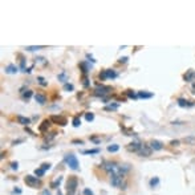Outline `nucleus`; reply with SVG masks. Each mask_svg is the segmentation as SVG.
Returning a JSON list of instances; mask_svg holds the SVG:
<instances>
[{
  "label": "nucleus",
  "instance_id": "obj_17",
  "mask_svg": "<svg viewBox=\"0 0 195 195\" xmlns=\"http://www.w3.org/2000/svg\"><path fill=\"white\" fill-rule=\"evenodd\" d=\"M138 97H139V98H151V97H153V93L139 92V93H138Z\"/></svg>",
  "mask_w": 195,
  "mask_h": 195
},
{
  "label": "nucleus",
  "instance_id": "obj_35",
  "mask_svg": "<svg viewBox=\"0 0 195 195\" xmlns=\"http://www.w3.org/2000/svg\"><path fill=\"white\" fill-rule=\"evenodd\" d=\"M37 80H39V83H40V84H41V85H43V86H47V83H45V80H44L43 77H39Z\"/></svg>",
  "mask_w": 195,
  "mask_h": 195
},
{
  "label": "nucleus",
  "instance_id": "obj_13",
  "mask_svg": "<svg viewBox=\"0 0 195 195\" xmlns=\"http://www.w3.org/2000/svg\"><path fill=\"white\" fill-rule=\"evenodd\" d=\"M178 105H179L180 108H188V106H193V104H191L190 101H186V100H183V98H179V100H178Z\"/></svg>",
  "mask_w": 195,
  "mask_h": 195
},
{
  "label": "nucleus",
  "instance_id": "obj_36",
  "mask_svg": "<svg viewBox=\"0 0 195 195\" xmlns=\"http://www.w3.org/2000/svg\"><path fill=\"white\" fill-rule=\"evenodd\" d=\"M84 194L85 195H93V193L89 190V188H85V190H84Z\"/></svg>",
  "mask_w": 195,
  "mask_h": 195
},
{
  "label": "nucleus",
  "instance_id": "obj_2",
  "mask_svg": "<svg viewBox=\"0 0 195 195\" xmlns=\"http://www.w3.org/2000/svg\"><path fill=\"white\" fill-rule=\"evenodd\" d=\"M65 161H66L68 166H69L72 170H77L78 169V161H77V158H76V155L68 154L66 157H65Z\"/></svg>",
  "mask_w": 195,
  "mask_h": 195
},
{
  "label": "nucleus",
  "instance_id": "obj_26",
  "mask_svg": "<svg viewBox=\"0 0 195 195\" xmlns=\"http://www.w3.org/2000/svg\"><path fill=\"white\" fill-rule=\"evenodd\" d=\"M193 76H194V72H191V70H190L187 74H185V80H186V81H190L191 78H193Z\"/></svg>",
  "mask_w": 195,
  "mask_h": 195
},
{
  "label": "nucleus",
  "instance_id": "obj_4",
  "mask_svg": "<svg viewBox=\"0 0 195 195\" xmlns=\"http://www.w3.org/2000/svg\"><path fill=\"white\" fill-rule=\"evenodd\" d=\"M117 77V73L113 69H105L102 73H100V78L101 80H106V78H115Z\"/></svg>",
  "mask_w": 195,
  "mask_h": 195
},
{
  "label": "nucleus",
  "instance_id": "obj_18",
  "mask_svg": "<svg viewBox=\"0 0 195 195\" xmlns=\"http://www.w3.org/2000/svg\"><path fill=\"white\" fill-rule=\"evenodd\" d=\"M118 150H120V146H118V145H109L108 146V151L109 153H115Z\"/></svg>",
  "mask_w": 195,
  "mask_h": 195
},
{
  "label": "nucleus",
  "instance_id": "obj_7",
  "mask_svg": "<svg viewBox=\"0 0 195 195\" xmlns=\"http://www.w3.org/2000/svg\"><path fill=\"white\" fill-rule=\"evenodd\" d=\"M138 154H139L141 157H149V155L151 154V148L149 145H142V148L139 149Z\"/></svg>",
  "mask_w": 195,
  "mask_h": 195
},
{
  "label": "nucleus",
  "instance_id": "obj_16",
  "mask_svg": "<svg viewBox=\"0 0 195 195\" xmlns=\"http://www.w3.org/2000/svg\"><path fill=\"white\" fill-rule=\"evenodd\" d=\"M32 96H33V92H32V90H27V92H24V93L21 94V97H23V100H29Z\"/></svg>",
  "mask_w": 195,
  "mask_h": 195
},
{
  "label": "nucleus",
  "instance_id": "obj_20",
  "mask_svg": "<svg viewBox=\"0 0 195 195\" xmlns=\"http://www.w3.org/2000/svg\"><path fill=\"white\" fill-rule=\"evenodd\" d=\"M80 125H81L80 117H74V118H73V126H74V128H78Z\"/></svg>",
  "mask_w": 195,
  "mask_h": 195
},
{
  "label": "nucleus",
  "instance_id": "obj_5",
  "mask_svg": "<svg viewBox=\"0 0 195 195\" xmlns=\"http://www.w3.org/2000/svg\"><path fill=\"white\" fill-rule=\"evenodd\" d=\"M122 180H123V175H120V174H115V175H112L110 178V182L114 187H121L122 186Z\"/></svg>",
  "mask_w": 195,
  "mask_h": 195
},
{
  "label": "nucleus",
  "instance_id": "obj_31",
  "mask_svg": "<svg viewBox=\"0 0 195 195\" xmlns=\"http://www.w3.org/2000/svg\"><path fill=\"white\" fill-rule=\"evenodd\" d=\"M64 89L65 90H73L74 88H73L72 84H64Z\"/></svg>",
  "mask_w": 195,
  "mask_h": 195
},
{
  "label": "nucleus",
  "instance_id": "obj_37",
  "mask_svg": "<svg viewBox=\"0 0 195 195\" xmlns=\"http://www.w3.org/2000/svg\"><path fill=\"white\" fill-rule=\"evenodd\" d=\"M171 145H173V146H177V145H179V141H171Z\"/></svg>",
  "mask_w": 195,
  "mask_h": 195
},
{
  "label": "nucleus",
  "instance_id": "obj_39",
  "mask_svg": "<svg viewBox=\"0 0 195 195\" xmlns=\"http://www.w3.org/2000/svg\"><path fill=\"white\" fill-rule=\"evenodd\" d=\"M89 84H88V78L86 77H84V86H88Z\"/></svg>",
  "mask_w": 195,
  "mask_h": 195
},
{
  "label": "nucleus",
  "instance_id": "obj_12",
  "mask_svg": "<svg viewBox=\"0 0 195 195\" xmlns=\"http://www.w3.org/2000/svg\"><path fill=\"white\" fill-rule=\"evenodd\" d=\"M18 72V66L13 64H9L5 66V73H8V74H15V73Z\"/></svg>",
  "mask_w": 195,
  "mask_h": 195
},
{
  "label": "nucleus",
  "instance_id": "obj_6",
  "mask_svg": "<svg viewBox=\"0 0 195 195\" xmlns=\"http://www.w3.org/2000/svg\"><path fill=\"white\" fill-rule=\"evenodd\" d=\"M149 146H150L151 150H154V151H159V150H162V149H163V143L161 142V141H157V139L150 141Z\"/></svg>",
  "mask_w": 195,
  "mask_h": 195
},
{
  "label": "nucleus",
  "instance_id": "obj_9",
  "mask_svg": "<svg viewBox=\"0 0 195 195\" xmlns=\"http://www.w3.org/2000/svg\"><path fill=\"white\" fill-rule=\"evenodd\" d=\"M50 121H53V122H56L57 125H61V126L66 125V118L61 117V115H52V117H50Z\"/></svg>",
  "mask_w": 195,
  "mask_h": 195
},
{
  "label": "nucleus",
  "instance_id": "obj_24",
  "mask_svg": "<svg viewBox=\"0 0 195 195\" xmlns=\"http://www.w3.org/2000/svg\"><path fill=\"white\" fill-rule=\"evenodd\" d=\"M158 183H159V179H158V178H153V179L150 180V186H151V187H155Z\"/></svg>",
  "mask_w": 195,
  "mask_h": 195
},
{
  "label": "nucleus",
  "instance_id": "obj_22",
  "mask_svg": "<svg viewBox=\"0 0 195 195\" xmlns=\"http://www.w3.org/2000/svg\"><path fill=\"white\" fill-rule=\"evenodd\" d=\"M61 180H63V178H61V177H58L57 179L55 180V182H52V187H53V188H56V187H57V186L61 183Z\"/></svg>",
  "mask_w": 195,
  "mask_h": 195
},
{
  "label": "nucleus",
  "instance_id": "obj_21",
  "mask_svg": "<svg viewBox=\"0 0 195 195\" xmlns=\"http://www.w3.org/2000/svg\"><path fill=\"white\" fill-rule=\"evenodd\" d=\"M85 120L88 121V122L93 121L94 120V114H93V113H85Z\"/></svg>",
  "mask_w": 195,
  "mask_h": 195
},
{
  "label": "nucleus",
  "instance_id": "obj_8",
  "mask_svg": "<svg viewBox=\"0 0 195 195\" xmlns=\"http://www.w3.org/2000/svg\"><path fill=\"white\" fill-rule=\"evenodd\" d=\"M142 148V143L141 142H138V141H134V142H131V143H129L128 145V150L129 151H139V149Z\"/></svg>",
  "mask_w": 195,
  "mask_h": 195
},
{
  "label": "nucleus",
  "instance_id": "obj_28",
  "mask_svg": "<svg viewBox=\"0 0 195 195\" xmlns=\"http://www.w3.org/2000/svg\"><path fill=\"white\" fill-rule=\"evenodd\" d=\"M65 78H66V72H63L61 74H58V80H60V81L65 83Z\"/></svg>",
  "mask_w": 195,
  "mask_h": 195
},
{
  "label": "nucleus",
  "instance_id": "obj_32",
  "mask_svg": "<svg viewBox=\"0 0 195 195\" xmlns=\"http://www.w3.org/2000/svg\"><path fill=\"white\" fill-rule=\"evenodd\" d=\"M128 96L129 97H131V98H138V94H134L133 90H128Z\"/></svg>",
  "mask_w": 195,
  "mask_h": 195
},
{
  "label": "nucleus",
  "instance_id": "obj_11",
  "mask_svg": "<svg viewBox=\"0 0 195 195\" xmlns=\"http://www.w3.org/2000/svg\"><path fill=\"white\" fill-rule=\"evenodd\" d=\"M35 100H36V102H39L40 105H44V104L47 102V97H45V94H43V93H37V94L35 96Z\"/></svg>",
  "mask_w": 195,
  "mask_h": 195
},
{
  "label": "nucleus",
  "instance_id": "obj_29",
  "mask_svg": "<svg viewBox=\"0 0 195 195\" xmlns=\"http://www.w3.org/2000/svg\"><path fill=\"white\" fill-rule=\"evenodd\" d=\"M41 169H43L44 171L49 170V169H50V163H43V165H41Z\"/></svg>",
  "mask_w": 195,
  "mask_h": 195
},
{
  "label": "nucleus",
  "instance_id": "obj_30",
  "mask_svg": "<svg viewBox=\"0 0 195 195\" xmlns=\"http://www.w3.org/2000/svg\"><path fill=\"white\" fill-rule=\"evenodd\" d=\"M25 49H27V50H31V52H33V50H39V49H41V47H27Z\"/></svg>",
  "mask_w": 195,
  "mask_h": 195
},
{
  "label": "nucleus",
  "instance_id": "obj_25",
  "mask_svg": "<svg viewBox=\"0 0 195 195\" xmlns=\"http://www.w3.org/2000/svg\"><path fill=\"white\" fill-rule=\"evenodd\" d=\"M97 153H100L98 149H94V150H84L83 154H97Z\"/></svg>",
  "mask_w": 195,
  "mask_h": 195
},
{
  "label": "nucleus",
  "instance_id": "obj_33",
  "mask_svg": "<svg viewBox=\"0 0 195 195\" xmlns=\"http://www.w3.org/2000/svg\"><path fill=\"white\" fill-rule=\"evenodd\" d=\"M18 167H19V163L18 162L11 163V169H12V170H18Z\"/></svg>",
  "mask_w": 195,
  "mask_h": 195
},
{
  "label": "nucleus",
  "instance_id": "obj_1",
  "mask_svg": "<svg viewBox=\"0 0 195 195\" xmlns=\"http://www.w3.org/2000/svg\"><path fill=\"white\" fill-rule=\"evenodd\" d=\"M77 186H78V180L76 177H69L66 180V194L68 195H74L77 191Z\"/></svg>",
  "mask_w": 195,
  "mask_h": 195
},
{
  "label": "nucleus",
  "instance_id": "obj_23",
  "mask_svg": "<svg viewBox=\"0 0 195 195\" xmlns=\"http://www.w3.org/2000/svg\"><path fill=\"white\" fill-rule=\"evenodd\" d=\"M35 174L37 175V177H43V175L45 174V171H44L43 169L40 167V169H36V170H35Z\"/></svg>",
  "mask_w": 195,
  "mask_h": 195
},
{
  "label": "nucleus",
  "instance_id": "obj_27",
  "mask_svg": "<svg viewBox=\"0 0 195 195\" xmlns=\"http://www.w3.org/2000/svg\"><path fill=\"white\" fill-rule=\"evenodd\" d=\"M49 121H48V120H45L44 121V122H43V125H41L40 126V130H41V131H43V130H45V128H47V126H49Z\"/></svg>",
  "mask_w": 195,
  "mask_h": 195
},
{
  "label": "nucleus",
  "instance_id": "obj_10",
  "mask_svg": "<svg viewBox=\"0 0 195 195\" xmlns=\"http://www.w3.org/2000/svg\"><path fill=\"white\" fill-rule=\"evenodd\" d=\"M110 90H112V88L110 86H98L97 89H96V94L97 96H104V94H106V93H109Z\"/></svg>",
  "mask_w": 195,
  "mask_h": 195
},
{
  "label": "nucleus",
  "instance_id": "obj_19",
  "mask_svg": "<svg viewBox=\"0 0 195 195\" xmlns=\"http://www.w3.org/2000/svg\"><path fill=\"white\" fill-rule=\"evenodd\" d=\"M183 141L186 143H188V145H195V137H186Z\"/></svg>",
  "mask_w": 195,
  "mask_h": 195
},
{
  "label": "nucleus",
  "instance_id": "obj_15",
  "mask_svg": "<svg viewBox=\"0 0 195 195\" xmlns=\"http://www.w3.org/2000/svg\"><path fill=\"white\" fill-rule=\"evenodd\" d=\"M118 104H110V105H106L105 108H104V110H106V112H110V110H117L118 109Z\"/></svg>",
  "mask_w": 195,
  "mask_h": 195
},
{
  "label": "nucleus",
  "instance_id": "obj_38",
  "mask_svg": "<svg viewBox=\"0 0 195 195\" xmlns=\"http://www.w3.org/2000/svg\"><path fill=\"white\" fill-rule=\"evenodd\" d=\"M128 61V57H122V58H120V63H126Z\"/></svg>",
  "mask_w": 195,
  "mask_h": 195
},
{
  "label": "nucleus",
  "instance_id": "obj_14",
  "mask_svg": "<svg viewBox=\"0 0 195 195\" xmlns=\"http://www.w3.org/2000/svg\"><path fill=\"white\" fill-rule=\"evenodd\" d=\"M18 122H19V123H21V125H28V123H29L31 121H29V118H27V117H23V115H18Z\"/></svg>",
  "mask_w": 195,
  "mask_h": 195
},
{
  "label": "nucleus",
  "instance_id": "obj_40",
  "mask_svg": "<svg viewBox=\"0 0 195 195\" xmlns=\"http://www.w3.org/2000/svg\"><path fill=\"white\" fill-rule=\"evenodd\" d=\"M41 195H50V193H49V191H48V190H44L43 193H41Z\"/></svg>",
  "mask_w": 195,
  "mask_h": 195
},
{
  "label": "nucleus",
  "instance_id": "obj_3",
  "mask_svg": "<svg viewBox=\"0 0 195 195\" xmlns=\"http://www.w3.org/2000/svg\"><path fill=\"white\" fill-rule=\"evenodd\" d=\"M24 182L27 183V186H29V187H39L40 186V180L37 179V177H33V175H27V177L24 178Z\"/></svg>",
  "mask_w": 195,
  "mask_h": 195
},
{
  "label": "nucleus",
  "instance_id": "obj_34",
  "mask_svg": "<svg viewBox=\"0 0 195 195\" xmlns=\"http://www.w3.org/2000/svg\"><path fill=\"white\" fill-rule=\"evenodd\" d=\"M80 66L83 68V72H84V73H86V72H88V66H86V64H85V63H81V64H80Z\"/></svg>",
  "mask_w": 195,
  "mask_h": 195
}]
</instances>
